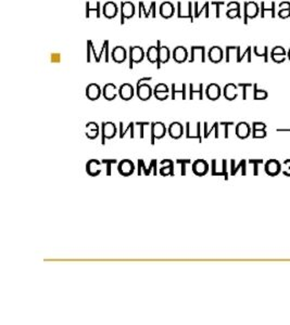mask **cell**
I'll list each match as a JSON object with an SVG mask.
<instances>
[{"mask_svg": "<svg viewBox=\"0 0 290 325\" xmlns=\"http://www.w3.org/2000/svg\"><path fill=\"white\" fill-rule=\"evenodd\" d=\"M193 10H194V4L191 3V1L187 2V6H186V8L184 7V3L178 1V19H189L190 22L194 23L195 17L193 14Z\"/></svg>", "mask_w": 290, "mask_h": 325, "instance_id": "cell-1", "label": "cell"}, {"mask_svg": "<svg viewBox=\"0 0 290 325\" xmlns=\"http://www.w3.org/2000/svg\"><path fill=\"white\" fill-rule=\"evenodd\" d=\"M145 58V52L144 49L141 47H130V70H133L135 63H140L142 62Z\"/></svg>", "mask_w": 290, "mask_h": 325, "instance_id": "cell-2", "label": "cell"}, {"mask_svg": "<svg viewBox=\"0 0 290 325\" xmlns=\"http://www.w3.org/2000/svg\"><path fill=\"white\" fill-rule=\"evenodd\" d=\"M260 8L254 1L245 2V18L244 23L248 24V19H254L259 16Z\"/></svg>", "mask_w": 290, "mask_h": 325, "instance_id": "cell-3", "label": "cell"}, {"mask_svg": "<svg viewBox=\"0 0 290 325\" xmlns=\"http://www.w3.org/2000/svg\"><path fill=\"white\" fill-rule=\"evenodd\" d=\"M135 14V6L131 1L121 2V24L125 23V20L132 19Z\"/></svg>", "mask_w": 290, "mask_h": 325, "instance_id": "cell-4", "label": "cell"}, {"mask_svg": "<svg viewBox=\"0 0 290 325\" xmlns=\"http://www.w3.org/2000/svg\"><path fill=\"white\" fill-rule=\"evenodd\" d=\"M150 14L152 16V18L156 19V4L155 1H152L150 3V8L147 10L145 7V3L144 1H139V12H138V18H146L148 19L150 17Z\"/></svg>", "mask_w": 290, "mask_h": 325, "instance_id": "cell-5", "label": "cell"}, {"mask_svg": "<svg viewBox=\"0 0 290 325\" xmlns=\"http://www.w3.org/2000/svg\"><path fill=\"white\" fill-rule=\"evenodd\" d=\"M117 11H119V9H117V6L112 1H108L105 4H103L102 7V13L103 16H105L107 19H113L116 17Z\"/></svg>", "mask_w": 290, "mask_h": 325, "instance_id": "cell-6", "label": "cell"}, {"mask_svg": "<svg viewBox=\"0 0 290 325\" xmlns=\"http://www.w3.org/2000/svg\"><path fill=\"white\" fill-rule=\"evenodd\" d=\"M111 57L113 59V61L116 63H123L127 58V52L125 50V48H123L121 46H117L114 49H113L111 52Z\"/></svg>", "mask_w": 290, "mask_h": 325, "instance_id": "cell-7", "label": "cell"}, {"mask_svg": "<svg viewBox=\"0 0 290 325\" xmlns=\"http://www.w3.org/2000/svg\"><path fill=\"white\" fill-rule=\"evenodd\" d=\"M267 13H269V18H275V2L262 1L261 3V18H267Z\"/></svg>", "mask_w": 290, "mask_h": 325, "instance_id": "cell-8", "label": "cell"}, {"mask_svg": "<svg viewBox=\"0 0 290 325\" xmlns=\"http://www.w3.org/2000/svg\"><path fill=\"white\" fill-rule=\"evenodd\" d=\"M174 6L170 1H165L160 6V14L164 19H171L174 16Z\"/></svg>", "mask_w": 290, "mask_h": 325, "instance_id": "cell-9", "label": "cell"}, {"mask_svg": "<svg viewBox=\"0 0 290 325\" xmlns=\"http://www.w3.org/2000/svg\"><path fill=\"white\" fill-rule=\"evenodd\" d=\"M156 48H158L159 50V62H161V64L169 62L171 57L170 49L165 46H162L160 41H156Z\"/></svg>", "mask_w": 290, "mask_h": 325, "instance_id": "cell-10", "label": "cell"}, {"mask_svg": "<svg viewBox=\"0 0 290 325\" xmlns=\"http://www.w3.org/2000/svg\"><path fill=\"white\" fill-rule=\"evenodd\" d=\"M147 58L150 63H156V68L160 70L161 68V62H159V50L158 48L155 46H151L148 51H147Z\"/></svg>", "mask_w": 290, "mask_h": 325, "instance_id": "cell-11", "label": "cell"}, {"mask_svg": "<svg viewBox=\"0 0 290 325\" xmlns=\"http://www.w3.org/2000/svg\"><path fill=\"white\" fill-rule=\"evenodd\" d=\"M188 58V52L184 47H176L173 51V59L175 62L184 63Z\"/></svg>", "mask_w": 290, "mask_h": 325, "instance_id": "cell-12", "label": "cell"}, {"mask_svg": "<svg viewBox=\"0 0 290 325\" xmlns=\"http://www.w3.org/2000/svg\"><path fill=\"white\" fill-rule=\"evenodd\" d=\"M196 54H199L201 57V62L204 63L205 62V48L204 46H193L191 47V54H190V59H189V63H193L196 60Z\"/></svg>", "mask_w": 290, "mask_h": 325, "instance_id": "cell-13", "label": "cell"}, {"mask_svg": "<svg viewBox=\"0 0 290 325\" xmlns=\"http://www.w3.org/2000/svg\"><path fill=\"white\" fill-rule=\"evenodd\" d=\"M208 57L212 63H220L223 60V50L220 47H212L210 49Z\"/></svg>", "mask_w": 290, "mask_h": 325, "instance_id": "cell-14", "label": "cell"}, {"mask_svg": "<svg viewBox=\"0 0 290 325\" xmlns=\"http://www.w3.org/2000/svg\"><path fill=\"white\" fill-rule=\"evenodd\" d=\"M151 92L152 91H151L150 86L146 85V83H144V85L137 86V96H138V98L141 100L146 101V100L150 99Z\"/></svg>", "mask_w": 290, "mask_h": 325, "instance_id": "cell-15", "label": "cell"}, {"mask_svg": "<svg viewBox=\"0 0 290 325\" xmlns=\"http://www.w3.org/2000/svg\"><path fill=\"white\" fill-rule=\"evenodd\" d=\"M119 92L122 99L126 101L131 100L133 96H134V89H133V87L130 85V83H124V85H122Z\"/></svg>", "mask_w": 290, "mask_h": 325, "instance_id": "cell-16", "label": "cell"}, {"mask_svg": "<svg viewBox=\"0 0 290 325\" xmlns=\"http://www.w3.org/2000/svg\"><path fill=\"white\" fill-rule=\"evenodd\" d=\"M100 93H101L100 87L96 85V83H90L86 89V96L87 98H89L90 100H97L98 98L100 97Z\"/></svg>", "mask_w": 290, "mask_h": 325, "instance_id": "cell-17", "label": "cell"}, {"mask_svg": "<svg viewBox=\"0 0 290 325\" xmlns=\"http://www.w3.org/2000/svg\"><path fill=\"white\" fill-rule=\"evenodd\" d=\"M116 93L117 89L115 85H113V83H107L105 88H103V97H105L107 100L111 101L113 99H115Z\"/></svg>", "mask_w": 290, "mask_h": 325, "instance_id": "cell-18", "label": "cell"}, {"mask_svg": "<svg viewBox=\"0 0 290 325\" xmlns=\"http://www.w3.org/2000/svg\"><path fill=\"white\" fill-rule=\"evenodd\" d=\"M220 95H221V89L216 83H211V85H209L208 88H206V97H208L209 99L211 100L219 99Z\"/></svg>", "mask_w": 290, "mask_h": 325, "instance_id": "cell-19", "label": "cell"}, {"mask_svg": "<svg viewBox=\"0 0 290 325\" xmlns=\"http://www.w3.org/2000/svg\"><path fill=\"white\" fill-rule=\"evenodd\" d=\"M198 2H195L194 3V17L195 19H198L200 16H201V13H202L203 11H205V19H209V16H210V12H209V7H210V3L209 2H205L203 4V7L199 9L198 8Z\"/></svg>", "mask_w": 290, "mask_h": 325, "instance_id": "cell-20", "label": "cell"}, {"mask_svg": "<svg viewBox=\"0 0 290 325\" xmlns=\"http://www.w3.org/2000/svg\"><path fill=\"white\" fill-rule=\"evenodd\" d=\"M119 170L121 172V175L129 176V175L132 174L133 170H134V166H133V162H132L124 161V162H121V164H120Z\"/></svg>", "mask_w": 290, "mask_h": 325, "instance_id": "cell-21", "label": "cell"}, {"mask_svg": "<svg viewBox=\"0 0 290 325\" xmlns=\"http://www.w3.org/2000/svg\"><path fill=\"white\" fill-rule=\"evenodd\" d=\"M236 89H237V87H236L234 83H228V85L225 87V90H224V95H225L226 99L234 100L235 98L237 97V92H236Z\"/></svg>", "mask_w": 290, "mask_h": 325, "instance_id": "cell-22", "label": "cell"}, {"mask_svg": "<svg viewBox=\"0 0 290 325\" xmlns=\"http://www.w3.org/2000/svg\"><path fill=\"white\" fill-rule=\"evenodd\" d=\"M103 128V139L106 138H111L115 135V126L112 124V122H106V124H102Z\"/></svg>", "mask_w": 290, "mask_h": 325, "instance_id": "cell-23", "label": "cell"}, {"mask_svg": "<svg viewBox=\"0 0 290 325\" xmlns=\"http://www.w3.org/2000/svg\"><path fill=\"white\" fill-rule=\"evenodd\" d=\"M90 12H95L97 19L100 18V2L99 1L96 2L95 8H90V2L89 1L86 2V16H85L86 19L90 18Z\"/></svg>", "mask_w": 290, "mask_h": 325, "instance_id": "cell-24", "label": "cell"}, {"mask_svg": "<svg viewBox=\"0 0 290 325\" xmlns=\"http://www.w3.org/2000/svg\"><path fill=\"white\" fill-rule=\"evenodd\" d=\"M152 132H154V137H163L165 134V127L163 124H161V122H156V124L152 125Z\"/></svg>", "mask_w": 290, "mask_h": 325, "instance_id": "cell-25", "label": "cell"}, {"mask_svg": "<svg viewBox=\"0 0 290 325\" xmlns=\"http://www.w3.org/2000/svg\"><path fill=\"white\" fill-rule=\"evenodd\" d=\"M253 51H254V54L257 57L264 58V62L265 63L268 62V48L267 46L263 47L262 49H260L259 47H254L253 48Z\"/></svg>", "mask_w": 290, "mask_h": 325, "instance_id": "cell-26", "label": "cell"}, {"mask_svg": "<svg viewBox=\"0 0 290 325\" xmlns=\"http://www.w3.org/2000/svg\"><path fill=\"white\" fill-rule=\"evenodd\" d=\"M169 130H170V135L173 138H178V137H180L181 134H183V127H181L178 122H174V124H172Z\"/></svg>", "mask_w": 290, "mask_h": 325, "instance_id": "cell-27", "label": "cell"}, {"mask_svg": "<svg viewBox=\"0 0 290 325\" xmlns=\"http://www.w3.org/2000/svg\"><path fill=\"white\" fill-rule=\"evenodd\" d=\"M91 53L94 54V57H95V60L97 63H99L101 59L97 56L96 54V50H95V47H94V43H92L91 41H87V61L89 60V58L91 56Z\"/></svg>", "mask_w": 290, "mask_h": 325, "instance_id": "cell-28", "label": "cell"}, {"mask_svg": "<svg viewBox=\"0 0 290 325\" xmlns=\"http://www.w3.org/2000/svg\"><path fill=\"white\" fill-rule=\"evenodd\" d=\"M194 170L197 175H203V172L205 171V162H196L194 165Z\"/></svg>", "mask_w": 290, "mask_h": 325, "instance_id": "cell-29", "label": "cell"}, {"mask_svg": "<svg viewBox=\"0 0 290 325\" xmlns=\"http://www.w3.org/2000/svg\"><path fill=\"white\" fill-rule=\"evenodd\" d=\"M226 17L228 19H240L242 18V14H240V9H228L226 11Z\"/></svg>", "mask_w": 290, "mask_h": 325, "instance_id": "cell-30", "label": "cell"}, {"mask_svg": "<svg viewBox=\"0 0 290 325\" xmlns=\"http://www.w3.org/2000/svg\"><path fill=\"white\" fill-rule=\"evenodd\" d=\"M87 128H91V129L87 132V136L89 138H95L98 135V126L95 124V122H90V124L87 125Z\"/></svg>", "mask_w": 290, "mask_h": 325, "instance_id": "cell-31", "label": "cell"}, {"mask_svg": "<svg viewBox=\"0 0 290 325\" xmlns=\"http://www.w3.org/2000/svg\"><path fill=\"white\" fill-rule=\"evenodd\" d=\"M237 132H238V135L240 137H245V136L248 135L249 128H248V126L245 125V124H240L238 126V128H237Z\"/></svg>", "mask_w": 290, "mask_h": 325, "instance_id": "cell-32", "label": "cell"}, {"mask_svg": "<svg viewBox=\"0 0 290 325\" xmlns=\"http://www.w3.org/2000/svg\"><path fill=\"white\" fill-rule=\"evenodd\" d=\"M211 4H212V6H215V18L216 19H219L220 16H221V6H224L225 2L224 1H212L211 2Z\"/></svg>", "mask_w": 290, "mask_h": 325, "instance_id": "cell-33", "label": "cell"}, {"mask_svg": "<svg viewBox=\"0 0 290 325\" xmlns=\"http://www.w3.org/2000/svg\"><path fill=\"white\" fill-rule=\"evenodd\" d=\"M202 83L199 85V89L198 90H194V86L190 85V99H193L195 93H199L200 95V99H202Z\"/></svg>", "mask_w": 290, "mask_h": 325, "instance_id": "cell-34", "label": "cell"}, {"mask_svg": "<svg viewBox=\"0 0 290 325\" xmlns=\"http://www.w3.org/2000/svg\"><path fill=\"white\" fill-rule=\"evenodd\" d=\"M272 54H276V56H287L286 50H285V49L281 46L275 47L272 50Z\"/></svg>", "mask_w": 290, "mask_h": 325, "instance_id": "cell-35", "label": "cell"}, {"mask_svg": "<svg viewBox=\"0 0 290 325\" xmlns=\"http://www.w3.org/2000/svg\"><path fill=\"white\" fill-rule=\"evenodd\" d=\"M62 60V57L60 53L58 52H53L50 54V62L51 63H60Z\"/></svg>", "mask_w": 290, "mask_h": 325, "instance_id": "cell-36", "label": "cell"}, {"mask_svg": "<svg viewBox=\"0 0 290 325\" xmlns=\"http://www.w3.org/2000/svg\"><path fill=\"white\" fill-rule=\"evenodd\" d=\"M271 57H272V60L275 63H283L286 61V58H287V56H276V54H271Z\"/></svg>", "mask_w": 290, "mask_h": 325, "instance_id": "cell-37", "label": "cell"}, {"mask_svg": "<svg viewBox=\"0 0 290 325\" xmlns=\"http://www.w3.org/2000/svg\"><path fill=\"white\" fill-rule=\"evenodd\" d=\"M155 92H169V88L166 87L164 83H159V85L155 88Z\"/></svg>", "mask_w": 290, "mask_h": 325, "instance_id": "cell-38", "label": "cell"}, {"mask_svg": "<svg viewBox=\"0 0 290 325\" xmlns=\"http://www.w3.org/2000/svg\"><path fill=\"white\" fill-rule=\"evenodd\" d=\"M278 17L281 19H288L290 18V9L287 10H279Z\"/></svg>", "mask_w": 290, "mask_h": 325, "instance_id": "cell-39", "label": "cell"}, {"mask_svg": "<svg viewBox=\"0 0 290 325\" xmlns=\"http://www.w3.org/2000/svg\"><path fill=\"white\" fill-rule=\"evenodd\" d=\"M268 97V93L265 91H261V90H257L255 89V93H254V98L255 99H265V98Z\"/></svg>", "mask_w": 290, "mask_h": 325, "instance_id": "cell-40", "label": "cell"}, {"mask_svg": "<svg viewBox=\"0 0 290 325\" xmlns=\"http://www.w3.org/2000/svg\"><path fill=\"white\" fill-rule=\"evenodd\" d=\"M172 87H173V96H172V98H173V99H175V98H176V93H183V95H184V99H185V95H186V92H185V87H186V85H183V89H181V90H176V86L174 85V83H173V85H172Z\"/></svg>", "mask_w": 290, "mask_h": 325, "instance_id": "cell-41", "label": "cell"}, {"mask_svg": "<svg viewBox=\"0 0 290 325\" xmlns=\"http://www.w3.org/2000/svg\"><path fill=\"white\" fill-rule=\"evenodd\" d=\"M155 97L159 100H165L168 98V92H155Z\"/></svg>", "mask_w": 290, "mask_h": 325, "instance_id": "cell-42", "label": "cell"}, {"mask_svg": "<svg viewBox=\"0 0 290 325\" xmlns=\"http://www.w3.org/2000/svg\"><path fill=\"white\" fill-rule=\"evenodd\" d=\"M279 10H287V9H290V2L288 1H283L279 3V6H278Z\"/></svg>", "mask_w": 290, "mask_h": 325, "instance_id": "cell-43", "label": "cell"}, {"mask_svg": "<svg viewBox=\"0 0 290 325\" xmlns=\"http://www.w3.org/2000/svg\"><path fill=\"white\" fill-rule=\"evenodd\" d=\"M105 43H106V59H105V61L108 63L109 62V41H105Z\"/></svg>", "mask_w": 290, "mask_h": 325, "instance_id": "cell-44", "label": "cell"}, {"mask_svg": "<svg viewBox=\"0 0 290 325\" xmlns=\"http://www.w3.org/2000/svg\"><path fill=\"white\" fill-rule=\"evenodd\" d=\"M287 57H288V59L290 60V49H289V52H288V54H287Z\"/></svg>", "mask_w": 290, "mask_h": 325, "instance_id": "cell-45", "label": "cell"}]
</instances>
